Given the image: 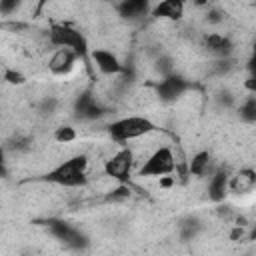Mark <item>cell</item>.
I'll use <instances>...</instances> for the list:
<instances>
[{
  "instance_id": "cell-1",
  "label": "cell",
  "mask_w": 256,
  "mask_h": 256,
  "mask_svg": "<svg viewBox=\"0 0 256 256\" xmlns=\"http://www.w3.org/2000/svg\"><path fill=\"white\" fill-rule=\"evenodd\" d=\"M86 170H88V158L72 156L60 162L58 166H54L52 170H48L44 174V180L56 186H64V188H78V186H84L88 180Z\"/></svg>"
},
{
  "instance_id": "cell-2",
  "label": "cell",
  "mask_w": 256,
  "mask_h": 256,
  "mask_svg": "<svg viewBox=\"0 0 256 256\" xmlns=\"http://www.w3.org/2000/svg\"><path fill=\"white\" fill-rule=\"evenodd\" d=\"M152 132H156V126L150 118H144V116H124L108 124V136L116 144L132 142Z\"/></svg>"
},
{
  "instance_id": "cell-3",
  "label": "cell",
  "mask_w": 256,
  "mask_h": 256,
  "mask_svg": "<svg viewBox=\"0 0 256 256\" xmlns=\"http://www.w3.org/2000/svg\"><path fill=\"white\" fill-rule=\"evenodd\" d=\"M174 170H176V158H174L172 148L170 146H158L146 156V160L138 168V176L160 178V176L172 174Z\"/></svg>"
},
{
  "instance_id": "cell-4",
  "label": "cell",
  "mask_w": 256,
  "mask_h": 256,
  "mask_svg": "<svg viewBox=\"0 0 256 256\" xmlns=\"http://www.w3.org/2000/svg\"><path fill=\"white\" fill-rule=\"evenodd\" d=\"M48 40L56 48H72L80 58H86L88 54V42L84 34L70 24H52L48 32Z\"/></svg>"
},
{
  "instance_id": "cell-5",
  "label": "cell",
  "mask_w": 256,
  "mask_h": 256,
  "mask_svg": "<svg viewBox=\"0 0 256 256\" xmlns=\"http://www.w3.org/2000/svg\"><path fill=\"white\" fill-rule=\"evenodd\" d=\"M136 164V154L130 148H120L108 160H104V174L118 182H128Z\"/></svg>"
},
{
  "instance_id": "cell-6",
  "label": "cell",
  "mask_w": 256,
  "mask_h": 256,
  "mask_svg": "<svg viewBox=\"0 0 256 256\" xmlns=\"http://www.w3.org/2000/svg\"><path fill=\"white\" fill-rule=\"evenodd\" d=\"M78 54L72 50V48H56L48 60V68L52 74L56 76H66L74 70L76 62H78Z\"/></svg>"
},
{
  "instance_id": "cell-7",
  "label": "cell",
  "mask_w": 256,
  "mask_h": 256,
  "mask_svg": "<svg viewBox=\"0 0 256 256\" xmlns=\"http://www.w3.org/2000/svg\"><path fill=\"white\" fill-rule=\"evenodd\" d=\"M92 62L94 66L102 72V74H108V76H116L120 72H124V64L120 62V58L112 52V50H106V48H96L92 50Z\"/></svg>"
},
{
  "instance_id": "cell-8",
  "label": "cell",
  "mask_w": 256,
  "mask_h": 256,
  "mask_svg": "<svg viewBox=\"0 0 256 256\" xmlns=\"http://www.w3.org/2000/svg\"><path fill=\"white\" fill-rule=\"evenodd\" d=\"M186 88H188V82L182 76H176L172 72L168 76H162V80L158 84V96L164 102H174L186 92Z\"/></svg>"
},
{
  "instance_id": "cell-9",
  "label": "cell",
  "mask_w": 256,
  "mask_h": 256,
  "mask_svg": "<svg viewBox=\"0 0 256 256\" xmlns=\"http://www.w3.org/2000/svg\"><path fill=\"white\" fill-rule=\"evenodd\" d=\"M76 116L80 120H98L106 114V108L96 100V96H92L90 92H84L76 98Z\"/></svg>"
},
{
  "instance_id": "cell-10",
  "label": "cell",
  "mask_w": 256,
  "mask_h": 256,
  "mask_svg": "<svg viewBox=\"0 0 256 256\" xmlns=\"http://www.w3.org/2000/svg\"><path fill=\"white\" fill-rule=\"evenodd\" d=\"M186 10V0H160L152 6L150 14L158 20H180Z\"/></svg>"
},
{
  "instance_id": "cell-11",
  "label": "cell",
  "mask_w": 256,
  "mask_h": 256,
  "mask_svg": "<svg viewBox=\"0 0 256 256\" xmlns=\"http://www.w3.org/2000/svg\"><path fill=\"white\" fill-rule=\"evenodd\" d=\"M48 230L62 242L70 244V246H76L80 248L84 244V236L80 234V230H76L74 226H70L68 222L64 220H48Z\"/></svg>"
},
{
  "instance_id": "cell-12",
  "label": "cell",
  "mask_w": 256,
  "mask_h": 256,
  "mask_svg": "<svg viewBox=\"0 0 256 256\" xmlns=\"http://www.w3.org/2000/svg\"><path fill=\"white\" fill-rule=\"evenodd\" d=\"M202 42H204V48H206L212 56H216V58H228V56L232 54V50H234L232 40H230L228 36L220 34V32H210V34H206Z\"/></svg>"
},
{
  "instance_id": "cell-13",
  "label": "cell",
  "mask_w": 256,
  "mask_h": 256,
  "mask_svg": "<svg viewBox=\"0 0 256 256\" xmlns=\"http://www.w3.org/2000/svg\"><path fill=\"white\" fill-rule=\"evenodd\" d=\"M230 190V176L226 170H216L208 178V196L212 202H222Z\"/></svg>"
},
{
  "instance_id": "cell-14",
  "label": "cell",
  "mask_w": 256,
  "mask_h": 256,
  "mask_svg": "<svg viewBox=\"0 0 256 256\" xmlns=\"http://www.w3.org/2000/svg\"><path fill=\"white\" fill-rule=\"evenodd\" d=\"M152 10V0H118V14L126 20H136Z\"/></svg>"
},
{
  "instance_id": "cell-15",
  "label": "cell",
  "mask_w": 256,
  "mask_h": 256,
  "mask_svg": "<svg viewBox=\"0 0 256 256\" xmlns=\"http://www.w3.org/2000/svg\"><path fill=\"white\" fill-rule=\"evenodd\" d=\"M256 186V174L248 168L236 172L234 176H230V190L236 194H246Z\"/></svg>"
},
{
  "instance_id": "cell-16",
  "label": "cell",
  "mask_w": 256,
  "mask_h": 256,
  "mask_svg": "<svg viewBox=\"0 0 256 256\" xmlns=\"http://www.w3.org/2000/svg\"><path fill=\"white\" fill-rule=\"evenodd\" d=\"M188 172L190 176H206L210 172V154L208 152H198L192 156L188 162Z\"/></svg>"
},
{
  "instance_id": "cell-17",
  "label": "cell",
  "mask_w": 256,
  "mask_h": 256,
  "mask_svg": "<svg viewBox=\"0 0 256 256\" xmlns=\"http://www.w3.org/2000/svg\"><path fill=\"white\" fill-rule=\"evenodd\" d=\"M238 112H240V118H242L244 122H256V94L246 96V98L242 100Z\"/></svg>"
},
{
  "instance_id": "cell-18",
  "label": "cell",
  "mask_w": 256,
  "mask_h": 256,
  "mask_svg": "<svg viewBox=\"0 0 256 256\" xmlns=\"http://www.w3.org/2000/svg\"><path fill=\"white\" fill-rule=\"evenodd\" d=\"M76 130L72 128V126H60V128H56V132H54V140L56 142H60V144H70V142H74L76 140Z\"/></svg>"
},
{
  "instance_id": "cell-19",
  "label": "cell",
  "mask_w": 256,
  "mask_h": 256,
  "mask_svg": "<svg viewBox=\"0 0 256 256\" xmlns=\"http://www.w3.org/2000/svg\"><path fill=\"white\" fill-rule=\"evenodd\" d=\"M20 4H22V0H0V12H2V16H12L18 8H20Z\"/></svg>"
},
{
  "instance_id": "cell-20",
  "label": "cell",
  "mask_w": 256,
  "mask_h": 256,
  "mask_svg": "<svg viewBox=\"0 0 256 256\" xmlns=\"http://www.w3.org/2000/svg\"><path fill=\"white\" fill-rule=\"evenodd\" d=\"M4 80L10 82V84H22V82H24V76H22L20 72L12 70V68H6V70H4Z\"/></svg>"
},
{
  "instance_id": "cell-21",
  "label": "cell",
  "mask_w": 256,
  "mask_h": 256,
  "mask_svg": "<svg viewBox=\"0 0 256 256\" xmlns=\"http://www.w3.org/2000/svg\"><path fill=\"white\" fill-rule=\"evenodd\" d=\"M250 240H256V226H254L252 232H250Z\"/></svg>"
}]
</instances>
